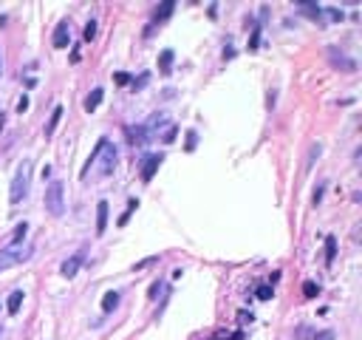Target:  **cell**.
<instances>
[{"mask_svg":"<svg viewBox=\"0 0 362 340\" xmlns=\"http://www.w3.org/2000/svg\"><path fill=\"white\" fill-rule=\"evenodd\" d=\"M119 301H122V295H119V292H108L105 298H102V312H105V315H111L113 309L119 306Z\"/></svg>","mask_w":362,"mask_h":340,"instance_id":"cell-15","label":"cell"},{"mask_svg":"<svg viewBox=\"0 0 362 340\" xmlns=\"http://www.w3.org/2000/svg\"><path fill=\"white\" fill-rule=\"evenodd\" d=\"M90 165H96L99 176H111L113 168H116V147H113L108 139H99L96 150H93V153H90V159H88V165L82 168V176L90 170Z\"/></svg>","mask_w":362,"mask_h":340,"instance_id":"cell-1","label":"cell"},{"mask_svg":"<svg viewBox=\"0 0 362 340\" xmlns=\"http://www.w3.org/2000/svg\"><path fill=\"white\" fill-rule=\"evenodd\" d=\"M0 335H3V326H0Z\"/></svg>","mask_w":362,"mask_h":340,"instance_id":"cell-36","label":"cell"},{"mask_svg":"<svg viewBox=\"0 0 362 340\" xmlns=\"http://www.w3.org/2000/svg\"><path fill=\"white\" fill-rule=\"evenodd\" d=\"M82 37H85V43H90V40L96 37V20H88V26H85V32H82Z\"/></svg>","mask_w":362,"mask_h":340,"instance_id":"cell-22","label":"cell"},{"mask_svg":"<svg viewBox=\"0 0 362 340\" xmlns=\"http://www.w3.org/2000/svg\"><path fill=\"white\" fill-rule=\"evenodd\" d=\"M127 139H130L133 145H145V142H147V128H145V125H139V128H127Z\"/></svg>","mask_w":362,"mask_h":340,"instance_id":"cell-16","label":"cell"},{"mask_svg":"<svg viewBox=\"0 0 362 340\" xmlns=\"http://www.w3.org/2000/svg\"><path fill=\"white\" fill-rule=\"evenodd\" d=\"M23 289H14V292L9 295V301H6V309H9V315H17L20 312V304H23Z\"/></svg>","mask_w":362,"mask_h":340,"instance_id":"cell-13","label":"cell"},{"mask_svg":"<svg viewBox=\"0 0 362 340\" xmlns=\"http://www.w3.org/2000/svg\"><path fill=\"white\" fill-rule=\"evenodd\" d=\"M176 136H179V128H176V125H170L167 131L161 134V142H164V145H173V142H176Z\"/></svg>","mask_w":362,"mask_h":340,"instance_id":"cell-21","label":"cell"},{"mask_svg":"<svg viewBox=\"0 0 362 340\" xmlns=\"http://www.w3.org/2000/svg\"><path fill=\"white\" fill-rule=\"evenodd\" d=\"M29 187H31V162L23 159L14 179H11V190H9V202L11 204H20L26 196H29Z\"/></svg>","mask_w":362,"mask_h":340,"instance_id":"cell-2","label":"cell"},{"mask_svg":"<svg viewBox=\"0 0 362 340\" xmlns=\"http://www.w3.org/2000/svg\"><path fill=\"white\" fill-rule=\"evenodd\" d=\"M258 40H260V29H255V34H252V40H249V48H258Z\"/></svg>","mask_w":362,"mask_h":340,"instance_id":"cell-30","label":"cell"},{"mask_svg":"<svg viewBox=\"0 0 362 340\" xmlns=\"http://www.w3.org/2000/svg\"><path fill=\"white\" fill-rule=\"evenodd\" d=\"M272 295H274V289H272V286H258L255 298H258V301H272Z\"/></svg>","mask_w":362,"mask_h":340,"instance_id":"cell-24","label":"cell"},{"mask_svg":"<svg viewBox=\"0 0 362 340\" xmlns=\"http://www.w3.org/2000/svg\"><path fill=\"white\" fill-rule=\"evenodd\" d=\"M161 153H150V156H145V165H142V179L150 181L153 179V173H156L158 168H161Z\"/></svg>","mask_w":362,"mask_h":340,"instance_id":"cell-7","label":"cell"},{"mask_svg":"<svg viewBox=\"0 0 362 340\" xmlns=\"http://www.w3.org/2000/svg\"><path fill=\"white\" fill-rule=\"evenodd\" d=\"M147 79H150V74H142V77H139V79H133V91L145 88V85H147Z\"/></svg>","mask_w":362,"mask_h":340,"instance_id":"cell-28","label":"cell"},{"mask_svg":"<svg viewBox=\"0 0 362 340\" xmlns=\"http://www.w3.org/2000/svg\"><path fill=\"white\" fill-rule=\"evenodd\" d=\"M45 213L48 215H62L65 213V184L60 179H51L48 181V187H45Z\"/></svg>","mask_w":362,"mask_h":340,"instance_id":"cell-3","label":"cell"},{"mask_svg":"<svg viewBox=\"0 0 362 340\" xmlns=\"http://www.w3.org/2000/svg\"><path fill=\"white\" fill-rule=\"evenodd\" d=\"M26 236H29V224L23 221V224L14 227V233H11V238H9V247H17V244H20V241H23Z\"/></svg>","mask_w":362,"mask_h":340,"instance_id":"cell-17","label":"cell"},{"mask_svg":"<svg viewBox=\"0 0 362 340\" xmlns=\"http://www.w3.org/2000/svg\"><path fill=\"white\" fill-rule=\"evenodd\" d=\"M317 292H320V286H317L314 281H305L303 283V295H305V298H317Z\"/></svg>","mask_w":362,"mask_h":340,"instance_id":"cell-23","label":"cell"},{"mask_svg":"<svg viewBox=\"0 0 362 340\" xmlns=\"http://www.w3.org/2000/svg\"><path fill=\"white\" fill-rule=\"evenodd\" d=\"M68 40H71V26H68V20H62V23H57V29H54V48H65L68 45Z\"/></svg>","mask_w":362,"mask_h":340,"instance_id":"cell-8","label":"cell"},{"mask_svg":"<svg viewBox=\"0 0 362 340\" xmlns=\"http://www.w3.org/2000/svg\"><path fill=\"white\" fill-rule=\"evenodd\" d=\"M62 105H57L54 111H51V119H48V125H45V139L48 136H54V131H57V125H60V119H62Z\"/></svg>","mask_w":362,"mask_h":340,"instance_id":"cell-12","label":"cell"},{"mask_svg":"<svg viewBox=\"0 0 362 340\" xmlns=\"http://www.w3.org/2000/svg\"><path fill=\"white\" fill-rule=\"evenodd\" d=\"M187 136H190V139H187V150H192V147H195V134H192V131H190V134H187Z\"/></svg>","mask_w":362,"mask_h":340,"instance_id":"cell-32","label":"cell"},{"mask_svg":"<svg viewBox=\"0 0 362 340\" xmlns=\"http://www.w3.org/2000/svg\"><path fill=\"white\" fill-rule=\"evenodd\" d=\"M156 255H153V258H145V261H139V264H136V267H133V272H139V270H145V267H150V264H156Z\"/></svg>","mask_w":362,"mask_h":340,"instance_id":"cell-27","label":"cell"},{"mask_svg":"<svg viewBox=\"0 0 362 340\" xmlns=\"http://www.w3.org/2000/svg\"><path fill=\"white\" fill-rule=\"evenodd\" d=\"M116 82H119V85H124V82H130V77H127V74H116Z\"/></svg>","mask_w":362,"mask_h":340,"instance_id":"cell-33","label":"cell"},{"mask_svg":"<svg viewBox=\"0 0 362 340\" xmlns=\"http://www.w3.org/2000/svg\"><path fill=\"white\" fill-rule=\"evenodd\" d=\"M31 258V247H6L0 249V272H6L9 267L20 264V261Z\"/></svg>","mask_w":362,"mask_h":340,"instance_id":"cell-4","label":"cell"},{"mask_svg":"<svg viewBox=\"0 0 362 340\" xmlns=\"http://www.w3.org/2000/svg\"><path fill=\"white\" fill-rule=\"evenodd\" d=\"M102 97H105V91H102V88H93V91H90L88 100H85V111H88V113L96 111V108H99V102H102Z\"/></svg>","mask_w":362,"mask_h":340,"instance_id":"cell-14","label":"cell"},{"mask_svg":"<svg viewBox=\"0 0 362 340\" xmlns=\"http://www.w3.org/2000/svg\"><path fill=\"white\" fill-rule=\"evenodd\" d=\"M0 74H3V63H0Z\"/></svg>","mask_w":362,"mask_h":340,"instance_id":"cell-35","label":"cell"},{"mask_svg":"<svg viewBox=\"0 0 362 340\" xmlns=\"http://www.w3.org/2000/svg\"><path fill=\"white\" fill-rule=\"evenodd\" d=\"M0 128H3V113H0Z\"/></svg>","mask_w":362,"mask_h":340,"instance_id":"cell-34","label":"cell"},{"mask_svg":"<svg viewBox=\"0 0 362 340\" xmlns=\"http://www.w3.org/2000/svg\"><path fill=\"white\" fill-rule=\"evenodd\" d=\"M300 9H303L308 17H314L317 23H320V17H323V9H320V6H314V3H300Z\"/></svg>","mask_w":362,"mask_h":340,"instance_id":"cell-19","label":"cell"},{"mask_svg":"<svg viewBox=\"0 0 362 340\" xmlns=\"http://www.w3.org/2000/svg\"><path fill=\"white\" fill-rule=\"evenodd\" d=\"M161 289H164V283H161V281L150 283V295H147V298H150V301H156V298H158V292H161Z\"/></svg>","mask_w":362,"mask_h":340,"instance_id":"cell-25","label":"cell"},{"mask_svg":"<svg viewBox=\"0 0 362 340\" xmlns=\"http://www.w3.org/2000/svg\"><path fill=\"white\" fill-rule=\"evenodd\" d=\"M26 108H29V97H20V102H17V111H26Z\"/></svg>","mask_w":362,"mask_h":340,"instance_id":"cell-31","label":"cell"},{"mask_svg":"<svg viewBox=\"0 0 362 340\" xmlns=\"http://www.w3.org/2000/svg\"><path fill=\"white\" fill-rule=\"evenodd\" d=\"M334 255H337V238L328 236L326 238V264H334Z\"/></svg>","mask_w":362,"mask_h":340,"instance_id":"cell-18","label":"cell"},{"mask_svg":"<svg viewBox=\"0 0 362 340\" xmlns=\"http://www.w3.org/2000/svg\"><path fill=\"white\" fill-rule=\"evenodd\" d=\"M173 9H176V3H173V0H164V3H161V6L153 11V26H161V23H164L170 14H173Z\"/></svg>","mask_w":362,"mask_h":340,"instance_id":"cell-10","label":"cell"},{"mask_svg":"<svg viewBox=\"0 0 362 340\" xmlns=\"http://www.w3.org/2000/svg\"><path fill=\"white\" fill-rule=\"evenodd\" d=\"M79 267H82V252H74L71 258H65V261H62V267H60V275L71 281V278H74V275L79 272Z\"/></svg>","mask_w":362,"mask_h":340,"instance_id":"cell-6","label":"cell"},{"mask_svg":"<svg viewBox=\"0 0 362 340\" xmlns=\"http://www.w3.org/2000/svg\"><path fill=\"white\" fill-rule=\"evenodd\" d=\"M136 207H139V202H136V199H130V202H127V210H124V213L119 215V227H124V224H127V218L133 215V210H136Z\"/></svg>","mask_w":362,"mask_h":340,"instance_id":"cell-20","label":"cell"},{"mask_svg":"<svg viewBox=\"0 0 362 340\" xmlns=\"http://www.w3.org/2000/svg\"><path fill=\"white\" fill-rule=\"evenodd\" d=\"M334 338H337V335H334L331 329H323V332H317L314 335V340H334Z\"/></svg>","mask_w":362,"mask_h":340,"instance_id":"cell-26","label":"cell"},{"mask_svg":"<svg viewBox=\"0 0 362 340\" xmlns=\"http://www.w3.org/2000/svg\"><path fill=\"white\" fill-rule=\"evenodd\" d=\"M328 60H331V66L339 68V71H357V60L345 57L342 51H337V48H328Z\"/></svg>","mask_w":362,"mask_h":340,"instance_id":"cell-5","label":"cell"},{"mask_svg":"<svg viewBox=\"0 0 362 340\" xmlns=\"http://www.w3.org/2000/svg\"><path fill=\"white\" fill-rule=\"evenodd\" d=\"M326 14L331 17V20H342V11H339V9H334V6H328V9H326Z\"/></svg>","mask_w":362,"mask_h":340,"instance_id":"cell-29","label":"cell"},{"mask_svg":"<svg viewBox=\"0 0 362 340\" xmlns=\"http://www.w3.org/2000/svg\"><path fill=\"white\" fill-rule=\"evenodd\" d=\"M108 202H99L96 204V236H105V230H108Z\"/></svg>","mask_w":362,"mask_h":340,"instance_id":"cell-9","label":"cell"},{"mask_svg":"<svg viewBox=\"0 0 362 340\" xmlns=\"http://www.w3.org/2000/svg\"><path fill=\"white\" fill-rule=\"evenodd\" d=\"M173 60H176L173 48H164V51L158 54V71H161V74H170V71H173Z\"/></svg>","mask_w":362,"mask_h":340,"instance_id":"cell-11","label":"cell"}]
</instances>
